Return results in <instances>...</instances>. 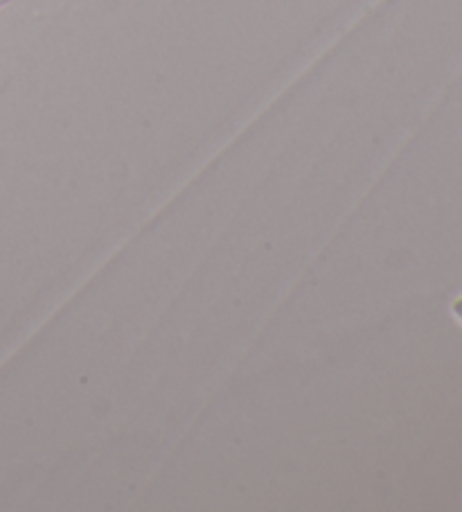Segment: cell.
Wrapping results in <instances>:
<instances>
[{
  "label": "cell",
  "instance_id": "cell-1",
  "mask_svg": "<svg viewBox=\"0 0 462 512\" xmlns=\"http://www.w3.org/2000/svg\"><path fill=\"white\" fill-rule=\"evenodd\" d=\"M451 310H453V314H456L458 319H460V323H462V296H460V298H456V300H453Z\"/></svg>",
  "mask_w": 462,
  "mask_h": 512
},
{
  "label": "cell",
  "instance_id": "cell-2",
  "mask_svg": "<svg viewBox=\"0 0 462 512\" xmlns=\"http://www.w3.org/2000/svg\"><path fill=\"white\" fill-rule=\"evenodd\" d=\"M7 3H12V0H0V7H5Z\"/></svg>",
  "mask_w": 462,
  "mask_h": 512
}]
</instances>
